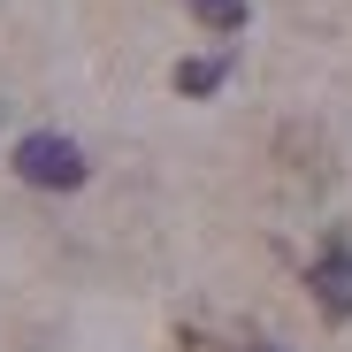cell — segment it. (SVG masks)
<instances>
[{
	"instance_id": "cell-1",
	"label": "cell",
	"mask_w": 352,
	"mask_h": 352,
	"mask_svg": "<svg viewBox=\"0 0 352 352\" xmlns=\"http://www.w3.org/2000/svg\"><path fill=\"white\" fill-rule=\"evenodd\" d=\"M16 176L31 192H77L85 184V153L62 131H31V138H16Z\"/></svg>"
},
{
	"instance_id": "cell-2",
	"label": "cell",
	"mask_w": 352,
	"mask_h": 352,
	"mask_svg": "<svg viewBox=\"0 0 352 352\" xmlns=\"http://www.w3.org/2000/svg\"><path fill=\"white\" fill-rule=\"evenodd\" d=\"M307 291H314V307L322 314H352V253H322L314 268H307Z\"/></svg>"
},
{
	"instance_id": "cell-3",
	"label": "cell",
	"mask_w": 352,
	"mask_h": 352,
	"mask_svg": "<svg viewBox=\"0 0 352 352\" xmlns=\"http://www.w3.org/2000/svg\"><path fill=\"white\" fill-rule=\"evenodd\" d=\"M222 62H214V54H192V62H176V92H184V100H207V92H222Z\"/></svg>"
},
{
	"instance_id": "cell-4",
	"label": "cell",
	"mask_w": 352,
	"mask_h": 352,
	"mask_svg": "<svg viewBox=\"0 0 352 352\" xmlns=\"http://www.w3.org/2000/svg\"><path fill=\"white\" fill-rule=\"evenodd\" d=\"M184 8H192L207 31H245V16H253L245 0H184Z\"/></svg>"
},
{
	"instance_id": "cell-5",
	"label": "cell",
	"mask_w": 352,
	"mask_h": 352,
	"mask_svg": "<svg viewBox=\"0 0 352 352\" xmlns=\"http://www.w3.org/2000/svg\"><path fill=\"white\" fill-rule=\"evenodd\" d=\"M245 352H276V344H245Z\"/></svg>"
}]
</instances>
